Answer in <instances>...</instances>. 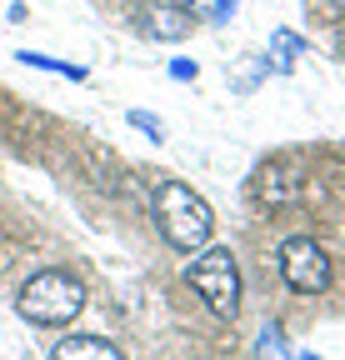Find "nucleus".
<instances>
[{
  "instance_id": "1",
  "label": "nucleus",
  "mask_w": 345,
  "mask_h": 360,
  "mask_svg": "<svg viewBox=\"0 0 345 360\" xmlns=\"http://www.w3.org/2000/svg\"><path fill=\"white\" fill-rule=\"evenodd\" d=\"M155 220H160V236L176 250H185V255L205 250L210 231H215L210 205L190 186H181V180H160V186H155Z\"/></svg>"
},
{
  "instance_id": "2",
  "label": "nucleus",
  "mask_w": 345,
  "mask_h": 360,
  "mask_svg": "<svg viewBox=\"0 0 345 360\" xmlns=\"http://www.w3.org/2000/svg\"><path fill=\"white\" fill-rule=\"evenodd\" d=\"M15 310L30 326H70L85 310V285L75 276H65V270H40V276H30L20 285Z\"/></svg>"
},
{
  "instance_id": "3",
  "label": "nucleus",
  "mask_w": 345,
  "mask_h": 360,
  "mask_svg": "<svg viewBox=\"0 0 345 360\" xmlns=\"http://www.w3.org/2000/svg\"><path fill=\"white\" fill-rule=\"evenodd\" d=\"M185 276H190V290L210 305V315L235 321V310H240V270H235V255L226 245H205L200 260L185 270Z\"/></svg>"
},
{
  "instance_id": "4",
  "label": "nucleus",
  "mask_w": 345,
  "mask_h": 360,
  "mask_svg": "<svg viewBox=\"0 0 345 360\" xmlns=\"http://www.w3.org/2000/svg\"><path fill=\"white\" fill-rule=\"evenodd\" d=\"M280 276H285V285L300 290V295H320V290L330 285V260H325V250H320L315 240L295 236V240L280 245Z\"/></svg>"
},
{
  "instance_id": "5",
  "label": "nucleus",
  "mask_w": 345,
  "mask_h": 360,
  "mask_svg": "<svg viewBox=\"0 0 345 360\" xmlns=\"http://www.w3.org/2000/svg\"><path fill=\"white\" fill-rule=\"evenodd\" d=\"M195 25V15L185 6H176V0H150V6L141 11V30L150 40H185Z\"/></svg>"
},
{
  "instance_id": "6",
  "label": "nucleus",
  "mask_w": 345,
  "mask_h": 360,
  "mask_svg": "<svg viewBox=\"0 0 345 360\" xmlns=\"http://www.w3.org/2000/svg\"><path fill=\"white\" fill-rule=\"evenodd\" d=\"M300 160H275V165H266L261 170V200L266 205H290V200H300Z\"/></svg>"
},
{
  "instance_id": "7",
  "label": "nucleus",
  "mask_w": 345,
  "mask_h": 360,
  "mask_svg": "<svg viewBox=\"0 0 345 360\" xmlns=\"http://www.w3.org/2000/svg\"><path fill=\"white\" fill-rule=\"evenodd\" d=\"M56 360H120V350L100 335H70L56 345Z\"/></svg>"
},
{
  "instance_id": "8",
  "label": "nucleus",
  "mask_w": 345,
  "mask_h": 360,
  "mask_svg": "<svg viewBox=\"0 0 345 360\" xmlns=\"http://www.w3.org/2000/svg\"><path fill=\"white\" fill-rule=\"evenodd\" d=\"M185 11H190L195 20H226V15L235 11V0H185Z\"/></svg>"
},
{
  "instance_id": "9",
  "label": "nucleus",
  "mask_w": 345,
  "mask_h": 360,
  "mask_svg": "<svg viewBox=\"0 0 345 360\" xmlns=\"http://www.w3.org/2000/svg\"><path fill=\"white\" fill-rule=\"evenodd\" d=\"M261 360H285V340H280V326H266L261 330V345H255Z\"/></svg>"
},
{
  "instance_id": "10",
  "label": "nucleus",
  "mask_w": 345,
  "mask_h": 360,
  "mask_svg": "<svg viewBox=\"0 0 345 360\" xmlns=\"http://www.w3.org/2000/svg\"><path fill=\"white\" fill-rule=\"evenodd\" d=\"M131 125H136V130H145L150 141H165V125H160L150 110H131Z\"/></svg>"
},
{
  "instance_id": "11",
  "label": "nucleus",
  "mask_w": 345,
  "mask_h": 360,
  "mask_svg": "<svg viewBox=\"0 0 345 360\" xmlns=\"http://www.w3.org/2000/svg\"><path fill=\"white\" fill-rule=\"evenodd\" d=\"M170 75H176V80H195V60H176V65H170Z\"/></svg>"
},
{
  "instance_id": "12",
  "label": "nucleus",
  "mask_w": 345,
  "mask_h": 360,
  "mask_svg": "<svg viewBox=\"0 0 345 360\" xmlns=\"http://www.w3.org/2000/svg\"><path fill=\"white\" fill-rule=\"evenodd\" d=\"M340 56H345V25H340Z\"/></svg>"
},
{
  "instance_id": "13",
  "label": "nucleus",
  "mask_w": 345,
  "mask_h": 360,
  "mask_svg": "<svg viewBox=\"0 0 345 360\" xmlns=\"http://www.w3.org/2000/svg\"><path fill=\"white\" fill-rule=\"evenodd\" d=\"M300 360H320V355H300Z\"/></svg>"
},
{
  "instance_id": "14",
  "label": "nucleus",
  "mask_w": 345,
  "mask_h": 360,
  "mask_svg": "<svg viewBox=\"0 0 345 360\" xmlns=\"http://www.w3.org/2000/svg\"><path fill=\"white\" fill-rule=\"evenodd\" d=\"M335 6H340V11H345V0H335Z\"/></svg>"
}]
</instances>
